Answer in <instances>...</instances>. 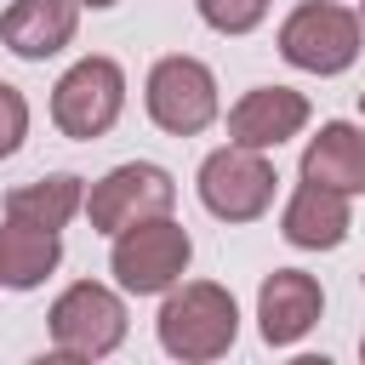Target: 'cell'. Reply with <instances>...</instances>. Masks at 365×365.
<instances>
[{"instance_id": "7a4b0ae2", "label": "cell", "mask_w": 365, "mask_h": 365, "mask_svg": "<svg viewBox=\"0 0 365 365\" xmlns=\"http://www.w3.org/2000/svg\"><path fill=\"white\" fill-rule=\"evenodd\" d=\"M188 257H194V240H188V228L171 222V211H165V217H143V222L120 228L108 268H114V279H120L125 291L160 297V291H171V285L188 274Z\"/></svg>"}, {"instance_id": "3957f363", "label": "cell", "mask_w": 365, "mask_h": 365, "mask_svg": "<svg viewBox=\"0 0 365 365\" xmlns=\"http://www.w3.org/2000/svg\"><path fill=\"white\" fill-rule=\"evenodd\" d=\"M279 57L302 74H342L359 57V17L331 0H308L279 23Z\"/></svg>"}, {"instance_id": "ac0fdd59", "label": "cell", "mask_w": 365, "mask_h": 365, "mask_svg": "<svg viewBox=\"0 0 365 365\" xmlns=\"http://www.w3.org/2000/svg\"><path fill=\"white\" fill-rule=\"evenodd\" d=\"M74 6H91V11H108L114 0H74Z\"/></svg>"}, {"instance_id": "7c38bea8", "label": "cell", "mask_w": 365, "mask_h": 365, "mask_svg": "<svg viewBox=\"0 0 365 365\" xmlns=\"http://www.w3.org/2000/svg\"><path fill=\"white\" fill-rule=\"evenodd\" d=\"M348 228H354L348 194L319 188V182H308V177H302V188L291 194L285 217H279V234H285L291 245H302V251H336V245L348 240Z\"/></svg>"}, {"instance_id": "52a82bcc", "label": "cell", "mask_w": 365, "mask_h": 365, "mask_svg": "<svg viewBox=\"0 0 365 365\" xmlns=\"http://www.w3.org/2000/svg\"><path fill=\"white\" fill-rule=\"evenodd\" d=\"M148 120L171 137H194L217 120V80L200 57H160L148 68Z\"/></svg>"}, {"instance_id": "9a60e30c", "label": "cell", "mask_w": 365, "mask_h": 365, "mask_svg": "<svg viewBox=\"0 0 365 365\" xmlns=\"http://www.w3.org/2000/svg\"><path fill=\"white\" fill-rule=\"evenodd\" d=\"M80 205H86V188L74 171H57V177H40V182H23L6 194V217L34 222V228H63Z\"/></svg>"}, {"instance_id": "277c9868", "label": "cell", "mask_w": 365, "mask_h": 365, "mask_svg": "<svg viewBox=\"0 0 365 365\" xmlns=\"http://www.w3.org/2000/svg\"><path fill=\"white\" fill-rule=\"evenodd\" d=\"M120 108H125V74H120L114 57H80L51 91V120L74 143L103 137L120 120Z\"/></svg>"}, {"instance_id": "44dd1931", "label": "cell", "mask_w": 365, "mask_h": 365, "mask_svg": "<svg viewBox=\"0 0 365 365\" xmlns=\"http://www.w3.org/2000/svg\"><path fill=\"white\" fill-rule=\"evenodd\" d=\"M359 354H365V336H359Z\"/></svg>"}, {"instance_id": "2e32d148", "label": "cell", "mask_w": 365, "mask_h": 365, "mask_svg": "<svg viewBox=\"0 0 365 365\" xmlns=\"http://www.w3.org/2000/svg\"><path fill=\"white\" fill-rule=\"evenodd\" d=\"M200 17L217 34H251L268 17V0H200Z\"/></svg>"}, {"instance_id": "9c48e42d", "label": "cell", "mask_w": 365, "mask_h": 365, "mask_svg": "<svg viewBox=\"0 0 365 365\" xmlns=\"http://www.w3.org/2000/svg\"><path fill=\"white\" fill-rule=\"evenodd\" d=\"M325 314V291L314 274L302 268H274L257 291V325H262V342L268 348H291L302 342Z\"/></svg>"}, {"instance_id": "d6986e66", "label": "cell", "mask_w": 365, "mask_h": 365, "mask_svg": "<svg viewBox=\"0 0 365 365\" xmlns=\"http://www.w3.org/2000/svg\"><path fill=\"white\" fill-rule=\"evenodd\" d=\"M354 17H359V34H365V0H359V11H354Z\"/></svg>"}, {"instance_id": "6da1fadb", "label": "cell", "mask_w": 365, "mask_h": 365, "mask_svg": "<svg viewBox=\"0 0 365 365\" xmlns=\"http://www.w3.org/2000/svg\"><path fill=\"white\" fill-rule=\"evenodd\" d=\"M234 336H240V308H234V297L222 291V285H211V279H177L171 291H165V308H160V348L171 354V359H188V365H200V359H217V354H228L234 348Z\"/></svg>"}, {"instance_id": "8fae6325", "label": "cell", "mask_w": 365, "mask_h": 365, "mask_svg": "<svg viewBox=\"0 0 365 365\" xmlns=\"http://www.w3.org/2000/svg\"><path fill=\"white\" fill-rule=\"evenodd\" d=\"M74 17H80L74 0H11L0 11V40H6V51L46 63L74 40Z\"/></svg>"}, {"instance_id": "5bb4252c", "label": "cell", "mask_w": 365, "mask_h": 365, "mask_svg": "<svg viewBox=\"0 0 365 365\" xmlns=\"http://www.w3.org/2000/svg\"><path fill=\"white\" fill-rule=\"evenodd\" d=\"M57 262H63V240H57V228H34V222L6 217V228H0V285H11V291H34Z\"/></svg>"}, {"instance_id": "e0dca14e", "label": "cell", "mask_w": 365, "mask_h": 365, "mask_svg": "<svg viewBox=\"0 0 365 365\" xmlns=\"http://www.w3.org/2000/svg\"><path fill=\"white\" fill-rule=\"evenodd\" d=\"M23 137H29V103L17 86L0 80V160H11L23 148Z\"/></svg>"}, {"instance_id": "4fadbf2b", "label": "cell", "mask_w": 365, "mask_h": 365, "mask_svg": "<svg viewBox=\"0 0 365 365\" xmlns=\"http://www.w3.org/2000/svg\"><path fill=\"white\" fill-rule=\"evenodd\" d=\"M302 177L336 194H365V131L348 120H325L319 137L302 148Z\"/></svg>"}, {"instance_id": "8992f818", "label": "cell", "mask_w": 365, "mask_h": 365, "mask_svg": "<svg viewBox=\"0 0 365 365\" xmlns=\"http://www.w3.org/2000/svg\"><path fill=\"white\" fill-rule=\"evenodd\" d=\"M274 182L279 177L262 160V148H240V143L205 154V165H200V200L222 222H257L274 205Z\"/></svg>"}, {"instance_id": "5b68a950", "label": "cell", "mask_w": 365, "mask_h": 365, "mask_svg": "<svg viewBox=\"0 0 365 365\" xmlns=\"http://www.w3.org/2000/svg\"><path fill=\"white\" fill-rule=\"evenodd\" d=\"M125 342V302L108 285H68L51 302V348L63 359H103Z\"/></svg>"}, {"instance_id": "ba28073f", "label": "cell", "mask_w": 365, "mask_h": 365, "mask_svg": "<svg viewBox=\"0 0 365 365\" xmlns=\"http://www.w3.org/2000/svg\"><path fill=\"white\" fill-rule=\"evenodd\" d=\"M171 200H177L171 171H160V165H148V160H131V165H114L103 182H91L86 217H91L97 234H120V228H131V222H143V217H165Z\"/></svg>"}, {"instance_id": "30bf717a", "label": "cell", "mask_w": 365, "mask_h": 365, "mask_svg": "<svg viewBox=\"0 0 365 365\" xmlns=\"http://www.w3.org/2000/svg\"><path fill=\"white\" fill-rule=\"evenodd\" d=\"M308 125V97L291 86H257L228 108V143L240 148H279Z\"/></svg>"}, {"instance_id": "ffe728a7", "label": "cell", "mask_w": 365, "mask_h": 365, "mask_svg": "<svg viewBox=\"0 0 365 365\" xmlns=\"http://www.w3.org/2000/svg\"><path fill=\"white\" fill-rule=\"evenodd\" d=\"M359 114H365V91H359Z\"/></svg>"}]
</instances>
